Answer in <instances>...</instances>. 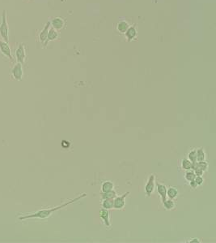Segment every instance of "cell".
<instances>
[{"instance_id": "cell-1", "label": "cell", "mask_w": 216, "mask_h": 243, "mask_svg": "<svg viewBox=\"0 0 216 243\" xmlns=\"http://www.w3.org/2000/svg\"><path fill=\"white\" fill-rule=\"evenodd\" d=\"M86 197V194H83L82 195L77 197V198H74V199H71L70 200L69 202H65L63 204L60 205V206H58V207H53V208H50V209H44V210H41L39 211L36 212V213H33V214H31V215H28V216H22V217H20V219H32V218H37V219H45V218H48L49 216H50L53 212H55L56 211H58L60 209H62V208L67 207L68 205L71 204L73 202H75L77 201L82 199V198H85Z\"/></svg>"}, {"instance_id": "cell-2", "label": "cell", "mask_w": 216, "mask_h": 243, "mask_svg": "<svg viewBox=\"0 0 216 243\" xmlns=\"http://www.w3.org/2000/svg\"><path fill=\"white\" fill-rule=\"evenodd\" d=\"M0 36L3 39L4 41H6V42L9 41V27L5 10L3 11V14H2V21L0 24Z\"/></svg>"}, {"instance_id": "cell-3", "label": "cell", "mask_w": 216, "mask_h": 243, "mask_svg": "<svg viewBox=\"0 0 216 243\" xmlns=\"http://www.w3.org/2000/svg\"><path fill=\"white\" fill-rule=\"evenodd\" d=\"M11 77L14 80L17 81H22L23 75H24V72H23V68H22V64L18 63L15 64L12 69L11 70Z\"/></svg>"}, {"instance_id": "cell-4", "label": "cell", "mask_w": 216, "mask_h": 243, "mask_svg": "<svg viewBox=\"0 0 216 243\" xmlns=\"http://www.w3.org/2000/svg\"><path fill=\"white\" fill-rule=\"evenodd\" d=\"M15 57L18 63L24 64L26 59V48L24 43H20L15 50Z\"/></svg>"}, {"instance_id": "cell-5", "label": "cell", "mask_w": 216, "mask_h": 243, "mask_svg": "<svg viewBox=\"0 0 216 243\" xmlns=\"http://www.w3.org/2000/svg\"><path fill=\"white\" fill-rule=\"evenodd\" d=\"M0 52L5 57L8 58L11 61H13V57L11 55V50L8 42L0 40Z\"/></svg>"}, {"instance_id": "cell-6", "label": "cell", "mask_w": 216, "mask_h": 243, "mask_svg": "<svg viewBox=\"0 0 216 243\" xmlns=\"http://www.w3.org/2000/svg\"><path fill=\"white\" fill-rule=\"evenodd\" d=\"M155 175H150V177L147 180V185H146V186H145V191H146V194H147V197H150L151 195V194L154 192L155 186Z\"/></svg>"}, {"instance_id": "cell-7", "label": "cell", "mask_w": 216, "mask_h": 243, "mask_svg": "<svg viewBox=\"0 0 216 243\" xmlns=\"http://www.w3.org/2000/svg\"><path fill=\"white\" fill-rule=\"evenodd\" d=\"M128 194H130V192H126V193L124 194L121 197H117V198L113 200V207H114L115 209H122V208L125 207V198L128 196Z\"/></svg>"}, {"instance_id": "cell-8", "label": "cell", "mask_w": 216, "mask_h": 243, "mask_svg": "<svg viewBox=\"0 0 216 243\" xmlns=\"http://www.w3.org/2000/svg\"><path fill=\"white\" fill-rule=\"evenodd\" d=\"M100 217L103 219L104 224L107 227H110V219H109V212H108V209H104V208H102V209L100 211Z\"/></svg>"}, {"instance_id": "cell-9", "label": "cell", "mask_w": 216, "mask_h": 243, "mask_svg": "<svg viewBox=\"0 0 216 243\" xmlns=\"http://www.w3.org/2000/svg\"><path fill=\"white\" fill-rule=\"evenodd\" d=\"M54 29H62L65 25L64 20L61 17H55L50 23Z\"/></svg>"}, {"instance_id": "cell-10", "label": "cell", "mask_w": 216, "mask_h": 243, "mask_svg": "<svg viewBox=\"0 0 216 243\" xmlns=\"http://www.w3.org/2000/svg\"><path fill=\"white\" fill-rule=\"evenodd\" d=\"M157 190L159 193L160 198H161L162 202L166 199L167 198V188L164 185L162 184H158L157 185Z\"/></svg>"}, {"instance_id": "cell-11", "label": "cell", "mask_w": 216, "mask_h": 243, "mask_svg": "<svg viewBox=\"0 0 216 243\" xmlns=\"http://www.w3.org/2000/svg\"><path fill=\"white\" fill-rule=\"evenodd\" d=\"M50 22L49 21L47 24H45V28L41 30V32L40 33V37H39V38H40L41 42H42V43L45 42V41H46V39H47V34H48V32H49V29H50Z\"/></svg>"}, {"instance_id": "cell-12", "label": "cell", "mask_w": 216, "mask_h": 243, "mask_svg": "<svg viewBox=\"0 0 216 243\" xmlns=\"http://www.w3.org/2000/svg\"><path fill=\"white\" fill-rule=\"evenodd\" d=\"M58 37V32L56 31V29H51L49 30L48 32V34H47V39H46V42L45 44L47 43V41H54L56 40Z\"/></svg>"}, {"instance_id": "cell-13", "label": "cell", "mask_w": 216, "mask_h": 243, "mask_svg": "<svg viewBox=\"0 0 216 243\" xmlns=\"http://www.w3.org/2000/svg\"><path fill=\"white\" fill-rule=\"evenodd\" d=\"M117 30L120 32V33H125L127 31V29H129V24L127 23L126 21H120L119 23L117 24Z\"/></svg>"}, {"instance_id": "cell-14", "label": "cell", "mask_w": 216, "mask_h": 243, "mask_svg": "<svg viewBox=\"0 0 216 243\" xmlns=\"http://www.w3.org/2000/svg\"><path fill=\"white\" fill-rule=\"evenodd\" d=\"M113 187H114V186H113V182L110 181V180H107V181L104 182L103 185H102L101 190H102L103 193H104V192H108V191L112 190V189H113Z\"/></svg>"}, {"instance_id": "cell-15", "label": "cell", "mask_w": 216, "mask_h": 243, "mask_svg": "<svg viewBox=\"0 0 216 243\" xmlns=\"http://www.w3.org/2000/svg\"><path fill=\"white\" fill-rule=\"evenodd\" d=\"M126 33V37L129 40H132V39L135 38L137 36V30L134 27H129V29H127V31L125 32Z\"/></svg>"}, {"instance_id": "cell-16", "label": "cell", "mask_w": 216, "mask_h": 243, "mask_svg": "<svg viewBox=\"0 0 216 243\" xmlns=\"http://www.w3.org/2000/svg\"><path fill=\"white\" fill-rule=\"evenodd\" d=\"M177 195H178V191L174 187H170L168 189H167V196L170 199H174V198L177 197Z\"/></svg>"}, {"instance_id": "cell-17", "label": "cell", "mask_w": 216, "mask_h": 243, "mask_svg": "<svg viewBox=\"0 0 216 243\" xmlns=\"http://www.w3.org/2000/svg\"><path fill=\"white\" fill-rule=\"evenodd\" d=\"M117 197V193H116L115 190L108 191V192H104V193L102 194V198L103 199H109V198H114Z\"/></svg>"}, {"instance_id": "cell-18", "label": "cell", "mask_w": 216, "mask_h": 243, "mask_svg": "<svg viewBox=\"0 0 216 243\" xmlns=\"http://www.w3.org/2000/svg\"><path fill=\"white\" fill-rule=\"evenodd\" d=\"M205 159H206V154L203 148H199L198 150H197V162L205 161Z\"/></svg>"}, {"instance_id": "cell-19", "label": "cell", "mask_w": 216, "mask_h": 243, "mask_svg": "<svg viewBox=\"0 0 216 243\" xmlns=\"http://www.w3.org/2000/svg\"><path fill=\"white\" fill-rule=\"evenodd\" d=\"M102 207L104 209H111L113 207V198L109 199H104L102 202Z\"/></svg>"}, {"instance_id": "cell-20", "label": "cell", "mask_w": 216, "mask_h": 243, "mask_svg": "<svg viewBox=\"0 0 216 243\" xmlns=\"http://www.w3.org/2000/svg\"><path fill=\"white\" fill-rule=\"evenodd\" d=\"M181 166L183 168V169L185 170H190L192 169V167H193V163L189 159H183L181 161Z\"/></svg>"}, {"instance_id": "cell-21", "label": "cell", "mask_w": 216, "mask_h": 243, "mask_svg": "<svg viewBox=\"0 0 216 243\" xmlns=\"http://www.w3.org/2000/svg\"><path fill=\"white\" fill-rule=\"evenodd\" d=\"M163 203H164V206L166 210H172V209H173V208H175L176 207L175 202H174L172 199H168V200L165 199L163 202Z\"/></svg>"}, {"instance_id": "cell-22", "label": "cell", "mask_w": 216, "mask_h": 243, "mask_svg": "<svg viewBox=\"0 0 216 243\" xmlns=\"http://www.w3.org/2000/svg\"><path fill=\"white\" fill-rule=\"evenodd\" d=\"M188 156H189V160L191 161L193 163L197 162V150H192V151H190L189 154H188Z\"/></svg>"}, {"instance_id": "cell-23", "label": "cell", "mask_w": 216, "mask_h": 243, "mask_svg": "<svg viewBox=\"0 0 216 243\" xmlns=\"http://www.w3.org/2000/svg\"><path fill=\"white\" fill-rule=\"evenodd\" d=\"M195 177H196V175H195V173L194 172H192V171H189V172H187L185 173V179H186L189 182L194 180L195 179Z\"/></svg>"}, {"instance_id": "cell-24", "label": "cell", "mask_w": 216, "mask_h": 243, "mask_svg": "<svg viewBox=\"0 0 216 243\" xmlns=\"http://www.w3.org/2000/svg\"><path fill=\"white\" fill-rule=\"evenodd\" d=\"M194 181L196 182V184L197 186H201V185L204 182V179L201 177V176H196V177H195V179H194Z\"/></svg>"}, {"instance_id": "cell-25", "label": "cell", "mask_w": 216, "mask_h": 243, "mask_svg": "<svg viewBox=\"0 0 216 243\" xmlns=\"http://www.w3.org/2000/svg\"><path fill=\"white\" fill-rule=\"evenodd\" d=\"M190 186H191V187L193 189H195V188H197V185L196 184V182H195L194 180H192V181H190Z\"/></svg>"}, {"instance_id": "cell-26", "label": "cell", "mask_w": 216, "mask_h": 243, "mask_svg": "<svg viewBox=\"0 0 216 243\" xmlns=\"http://www.w3.org/2000/svg\"><path fill=\"white\" fill-rule=\"evenodd\" d=\"M190 242H199V241H198V239H197V238H194V239L190 241Z\"/></svg>"}]
</instances>
